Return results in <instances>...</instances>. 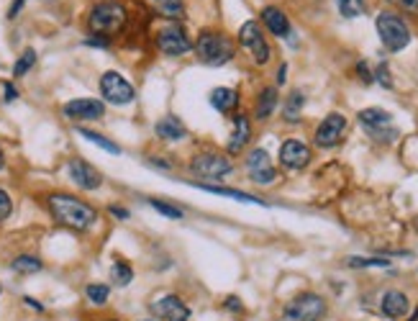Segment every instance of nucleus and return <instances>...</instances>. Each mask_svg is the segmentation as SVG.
Wrapping results in <instances>:
<instances>
[{"label": "nucleus", "instance_id": "23", "mask_svg": "<svg viewBox=\"0 0 418 321\" xmlns=\"http://www.w3.org/2000/svg\"><path fill=\"white\" fill-rule=\"evenodd\" d=\"M277 101H280V95H277L275 88H265L257 98V106H254V116L260 121H267L277 108Z\"/></svg>", "mask_w": 418, "mask_h": 321}, {"label": "nucleus", "instance_id": "37", "mask_svg": "<svg viewBox=\"0 0 418 321\" xmlns=\"http://www.w3.org/2000/svg\"><path fill=\"white\" fill-rule=\"evenodd\" d=\"M3 93H6V95H3V101H6V103H13L18 98V90H16V85H13V83L3 85Z\"/></svg>", "mask_w": 418, "mask_h": 321}, {"label": "nucleus", "instance_id": "2", "mask_svg": "<svg viewBox=\"0 0 418 321\" xmlns=\"http://www.w3.org/2000/svg\"><path fill=\"white\" fill-rule=\"evenodd\" d=\"M192 47H195L198 60H201L203 65H208V67H224L226 62L234 60V54H236L234 42L224 34H216V31H203Z\"/></svg>", "mask_w": 418, "mask_h": 321}, {"label": "nucleus", "instance_id": "11", "mask_svg": "<svg viewBox=\"0 0 418 321\" xmlns=\"http://www.w3.org/2000/svg\"><path fill=\"white\" fill-rule=\"evenodd\" d=\"M344 131H346V119H344L342 113H328L326 119L318 124L313 142L321 149H331V147H336V144L342 142Z\"/></svg>", "mask_w": 418, "mask_h": 321}, {"label": "nucleus", "instance_id": "13", "mask_svg": "<svg viewBox=\"0 0 418 321\" xmlns=\"http://www.w3.org/2000/svg\"><path fill=\"white\" fill-rule=\"evenodd\" d=\"M62 110L69 121H98L106 116L103 101H95V98H75V101L65 103Z\"/></svg>", "mask_w": 418, "mask_h": 321}, {"label": "nucleus", "instance_id": "17", "mask_svg": "<svg viewBox=\"0 0 418 321\" xmlns=\"http://www.w3.org/2000/svg\"><path fill=\"white\" fill-rule=\"evenodd\" d=\"M408 308L410 301L403 290H387V293H383V301H380L383 316H387V319H403L408 313Z\"/></svg>", "mask_w": 418, "mask_h": 321}, {"label": "nucleus", "instance_id": "42", "mask_svg": "<svg viewBox=\"0 0 418 321\" xmlns=\"http://www.w3.org/2000/svg\"><path fill=\"white\" fill-rule=\"evenodd\" d=\"M87 47H108V39L106 36H95V39H87Z\"/></svg>", "mask_w": 418, "mask_h": 321}, {"label": "nucleus", "instance_id": "20", "mask_svg": "<svg viewBox=\"0 0 418 321\" xmlns=\"http://www.w3.org/2000/svg\"><path fill=\"white\" fill-rule=\"evenodd\" d=\"M251 139V124L244 113H236L234 116V134H231V142H228V154H239L249 144Z\"/></svg>", "mask_w": 418, "mask_h": 321}, {"label": "nucleus", "instance_id": "33", "mask_svg": "<svg viewBox=\"0 0 418 321\" xmlns=\"http://www.w3.org/2000/svg\"><path fill=\"white\" fill-rule=\"evenodd\" d=\"M10 211H13V198L8 195V190H3V188H0V224L8 219Z\"/></svg>", "mask_w": 418, "mask_h": 321}, {"label": "nucleus", "instance_id": "10", "mask_svg": "<svg viewBox=\"0 0 418 321\" xmlns=\"http://www.w3.org/2000/svg\"><path fill=\"white\" fill-rule=\"evenodd\" d=\"M246 172H249V178L257 183V186H272L277 180V170L272 167V160H269L267 149H251L246 154Z\"/></svg>", "mask_w": 418, "mask_h": 321}, {"label": "nucleus", "instance_id": "39", "mask_svg": "<svg viewBox=\"0 0 418 321\" xmlns=\"http://www.w3.org/2000/svg\"><path fill=\"white\" fill-rule=\"evenodd\" d=\"M357 69H360V77L365 80V83H372V80H375V75H372V72L367 69V62H360V65H357Z\"/></svg>", "mask_w": 418, "mask_h": 321}, {"label": "nucleus", "instance_id": "36", "mask_svg": "<svg viewBox=\"0 0 418 321\" xmlns=\"http://www.w3.org/2000/svg\"><path fill=\"white\" fill-rule=\"evenodd\" d=\"M393 6H398L401 10H408V13H416L418 10V0H390Z\"/></svg>", "mask_w": 418, "mask_h": 321}, {"label": "nucleus", "instance_id": "15", "mask_svg": "<svg viewBox=\"0 0 418 321\" xmlns=\"http://www.w3.org/2000/svg\"><path fill=\"white\" fill-rule=\"evenodd\" d=\"M151 311L162 321H190V308L180 296H165L151 304Z\"/></svg>", "mask_w": 418, "mask_h": 321}, {"label": "nucleus", "instance_id": "25", "mask_svg": "<svg viewBox=\"0 0 418 321\" xmlns=\"http://www.w3.org/2000/svg\"><path fill=\"white\" fill-rule=\"evenodd\" d=\"M151 6L157 8L159 16L172 18V21H180L185 18V3L183 0H149Z\"/></svg>", "mask_w": 418, "mask_h": 321}, {"label": "nucleus", "instance_id": "38", "mask_svg": "<svg viewBox=\"0 0 418 321\" xmlns=\"http://www.w3.org/2000/svg\"><path fill=\"white\" fill-rule=\"evenodd\" d=\"M108 211L113 213L116 219H121V221H126V219H128V216H131V213H128V208H124V206H110Z\"/></svg>", "mask_w": 418, "mask_h": 321}, {"label": "nucleus", "instance_id": "6", "mask_svg": "<svg viewBox=\"0 0 418 321\" xmlns=\"http://www.w3.org/2000/svg\"><path fill=\"white\" fill-rule=\"evenodd\" d=\"M357 119H360L365 131H367L375 142L390 144L398 139V129L393 126V116H390L385 108H365V110H360Z\"/></svg>", "mask_w": 418, "mask_h": 321}, {"label": "nucleus", "instance_id": "12", "mask_svg": "<svg viewBox=\"0 0 418 321\" xmlns=\"http://www.w3.org/2000/svg\"><path fill=\"white\" fill-rule=\"evenodd\" d=\"M157 47L167 57H183V54H187L192 49V42L187 39V34H185L180 26H167V28L159 31Z\"/></svg>", "mask_w": 418, "mask_h": 321}, {"label": "nucleus", "instance_id": "27", "mask_svg": "<svg viewBox=\"0 0 418 321\" xmlns=\"http://www.w3.org/2000/svg\"><path fill=\"white\" fill-rule=\"evenodd\" d=\"M110 280H113V286L126 288L131 280H134V270H131V265L124 262V260L113 262V268H110Z\"/></svg>", "mask_w": 418, "mask_h": 321}, {"label": "nucleus", "instance_id": "35", "mask_svg": "<svg viewBox=\"0 0 418 321\" xmlns=\"http://www.w3.org/2000/svg\"><path fill=\"white\" fill-rule=\"evenodd\" d=\"M375 80L380 85H383V88H393V80H390V72H387V65H380V67H377V72H375Z\"/></svg>", "mask_w": 418, "mask_h": 321}, {"label": "nucleus", "instance_id": "24", "mask_svg": "<svg viewBox=\"0 0 418 321\" xmlns=\"http://www.w3.org/2000/svg\"><path fill=\"white\" fill-rule=\"evenodd\" d=\"M303 106H306V95H303L301 90H293V93L287 95V103H285V110H283L285 121H287V124H298L303 113Z\"/></svg>", "mask_w": 418, "mask_h": 321}, {"label": "nucleus", "instance_id": "1", "mask_svg": "<svg viewBox=\"0 0 418 321\" xmlns=\"http://www.w3.org/2000/svg\"><path fill=\"white\" fill-rule=\"evenodd\" d=\"M49 211L59 224L75 229V231H85V229H90L98 221V211L92 206L65 193L49 195Z\"/></svg>", "mask_w": 418, "mask_h": 321}, {"label": "nucleus", "instance_id": "48", "mask_svg": "<svg viewBox=\"0 0 418 321\" xmlns=\"http://www.w3.org/2000/svg\"><path fill=\"white\" fill-rule=\"evenodd\" d=\"M108 321H113V319H108Z\"/></svg>", "mask_w": 418, "mask_h": 321}, {"label": "nucleus", "instance_id": "45", "mask_svg": "<svg viewBox=\"0 0 418 321\" xmlns=\"http://www.w3.org/2000/svg\"><path fill=\"white\" fill-rule=\"evenodd\" d=\"M6 167V157H3V149H0V170Z\"/></svg>", "mask_w": 418, "mask_h": 321}, {"label": "nucleus", "instance_id": "16", "mask_svg": "<svg viewBox=\"0 0 418 321\" xmlns=\"http://www.w3.org/2000/svg\"><path fill=\"white\" fill-rule=\"evenodd\" d=\"M280 162L287 170H303L310 162V149L308 144L298 142V139H287L280 147Z\"/></svg>", "mask_w": 418, "mask_h": 321}, {"label": "nucleus", "instance_id": "8", "mask_svg": "<svg viewBox=\"0 0 418 321\" xmlns=\"http://www.w3.org/2000/svg\"><path fill=\"white\" fill-rule=\"evenodd\" d=\"M101 95L113 106H128L136 98V90L121 72L110 69V72H103L101 77Z\"/></svg>", "mask_w": 418, "mask_h": 321}, {"label": "nucleus", "instance_id": "19", "mask_svg": "<svg viewBox=\"0 0 418 321\" xmlns=\"http://www.w3.org/2000/svg\"><path fill=\"white\" fill-rule=\"evenodd\" d=\"M262 21H265V26L269 28V34H275L277 39L290 36V21H287V16H285L280 8H275V6H267V8L262 10Z\"/></svg>", "mask_w": 418, "mask_h": 321}, {"label": "nucleus", "instance_id": "7", "mask_svg": "<svg viewBox=\"0 0 418 321\" xmlns=\"http://www.w3.org/2000/svg\"><path fill=\"white\" fill-rule=\"evenodd\" d=\"M234 170L231 160H228L226 154H218V152H201L195 154L190 160V172L192 175H198V178H206V180H218L228 175Z\"/></svg>", "mask_w": 418, "mask_h": 321}, {"label": "nucleus", "instance_id": "34", "mask_svg": "<svg viewBox=\"0 0 418 321\" xmlns=\"http://www.w3.org/2000/svg\"><path fill=\"white\" fill-rule=\"evenodd\" d=\"M339 3V10H342V16L346 18H354V16H360V8L351 3V0H336Z\"/></svg>", "mask_w": 418, "mask_h": 321}, {"label": "nucleus", "instance_id": "18", "mask_svg": "<svg viewBox=\"0 0 418 321\" xmlns=\"http://www.w3.org/2000/svg\"><path fill=\"white\" fill-rule=\"evenodd\" d=\"M154 134H157L159 139H165V142H180V139L187 136V129H185L183 121L175 119V116H162V119L154 124Z\"/></svg>", "mask_w": 418, "mask_h": 321}, {"label": "nucleus", "instance_id": "46", "mask_svg": "<svg viewBox=\"0 0 418 321\" xmlns=\"http://www.w3.org/2000/svg\"><path fill=\"white\" fill-rule=\"evenodd\" d=\"M0 293H3V286H0Z\"/></svg>", "mask_w": 418, "mask_h": 321}, {"label": "nucleus", "instance_id": "31", "mask_svg": "<svg viewBox=\"0 0 418 321\" xmlns=\"http://www.w3.org/2000/svg\"><path fill=\"white\" fill-rule=\"evenodd\" d=\"M346 268H390V260H385V257H349Z\"/></svg>", "mask_w": 418, "mask_h": 321}, {"label": "nucleus", "instance_id": "9", "mask_svg": "<svg viewBox=\"0 0 418 321\" xmlns=\"http://www.w3.org/2000/svg\"><path fill=\"white\" fill-rule=\"evenodd\" d=\"M239 42H242L244 49H249L251 60L257 62V65H267L269 57H272V49H269L267 39H265L257 21H246L239 28Z\"/></svg>", "mask_w": 418, "mask_h": 321}, {"label": "nucleus", "instance_id": "43", "mask_svg": "<svg viewBox=\"0 0 418 321\" xmlns=\"http://www.w3.org/2000/svg\"><path fill=\"white\" fill-rule=\"evenodd\" d=\"M285 75H287V65H280V69H277V85H285Z\"/></svg>", "mask_w": 418, "mask_h": 321}, {"label": "nucleus", "instance_id": "30", "mask_svg": "<svg viewBox=\"0 0 418 321\" xmlns=\"http://www.w3.org/2000/svg\"><path fill=\"white\" fill-rule=\"evenodd\" d=\"M149 206H151V208H154L157 213H162L165 219H172V221L183 219V208H177V206H172V203H167V201H159V198H149Z\"/></svg>", "mask_w": 418, "mask_h": 321}, {"label": "nucleus", "instance_id": "3", "mask_svg": "<svg viewBox=\"0 0 418 321\" xmlns=\"http://www.w3.org/2000/svg\"><path fill=\"white\" fill-rule=\"evenodd\" d=\"M124 26H126V8L121 3H116V0H103L87 16V28L95 36H106L108 39L110 34H118Z\"/></svg>", "mask_w": 418, "mask_h": 321}, {"label": "nucleus", "instance_id": "5", "mask_svg": "<svg viewBox=\"0 0 418 321\" xmlns=\"http://www.w3.org/2000/svg\"><path fill=\"white\" fill-rule=\"evenodd\" d=\"M326 316V301L318 293H301L287 301L283 311L285 321H321Z\"/></svg>", "mask_w": 418, "mask_h": 321}, {"label": "nucleus", "instance_id": "4", "mask_svg": "<svg viewBox=\"0 0 418 321\" xmlns=\"http://www.w3.org/2000/svg\"><path fill=\"white\" fill-rule=\"evenodd\" d=\"M377 36L387 51H403L410 44V31L406 21L398 18L395 13H380L375 21Z\"/></svg>", "mask_w": 418, "mask_h": 321}, {"label": "nucleus", "instance_id": "22", "mask_svg": "<svg viewBox=\"0 0 418 321\" xmlns=\"http://www.w3.org/2000/svg\"><path fill=\"white\" fill-rule=\"evenodd\" d=\"M210 106L216 110H221V113H231L239 106V93H236L234 88H216L210 93Z\"/></svg>", "mask_w": 418, "mask_h": 321}, {"label": "nucleus", "instance_id": "32", "mask_svg": "<svg viewBox=\"0 0 418 321\" xmlns=\"http://www.w3.org/2000/svg\"><path fill=\"white\" fill-rule=\"evenodd\" d=\"M36 65V51L34 49H26L21 57H18V62L13 65V77H24L28 69Z\"/></svg>", "mask_w": 418, "mask_h": 321}, {"label": "nucleus", "instance_id": "29", "mask_svg": "<svg viewBox=\"0 0 418 321\" xmlns=\"http://www.w3.org/2000/svg\"><path fill=\"white\" fill-rule=\"evenodd\" d=\"M85 296H87V301L92 306H106L110 296V288L103 286V283H90V286L85 288Z\"/></svg>", "mask_w": 418, "mask_h": 321}, {"label": "nucleus", "instance_id": "28", "mask_svg": "<svg viewBox=\"0 0 418 321\" xmlns=\"http://www.w3.org/2000/svg\"><path fill=\"white\" fill-rule=\"evenodd\" d=\"M77 134L83 136V139H87V142L98 144V147H101V149H106V152L121 154V147H118L116 142H110V139H106L103 134H98V131H90V129H77Z\"/></svg>", "mask_w": 418, "mask_h": 321}, {"label": "nucleus", "instance_id": "21", "mask_svg": "<svg viewBox=\"0 0 418 321\" xmlns=\"http://www.w3.org/2000/svg\"><path fill=\"white\" fill-rule=\"evenodd\" d=\"M192 186L198 188V190H206V193H213V195H224V198H231V201H239V203H254V206H267V203L257 198V195H249L244 193V190H236V188H224V186H206V183H192Z\"/></svg>", "mask_w": 418, "mask_h": 321}, {"label": "nucleus", "instance_id": "47", "mask_svg": "<svg viewBox=\"0 0 418 321\" xmlns=\"http://www.w3.org/2000/svg\"><path fill=\"white\" fill-rule=\"evenodd\" d=\"M142 321H151V319H142Z\"/></svg>", "mask_w": 418, "mask_h": 321}, {"label": "nucleus", "instance_id": "26", "mask_svg": "<svg viewBox=\"0 0 418 321\" xmlns=\"http://www.w3.org/2000/svg\"><path fill=\"white\" fill-rule=\"evenodd\" d=\"M10 270L18 272V275H34V272L42 270V260L34 257V254H21L10 262Z\"/></svg>", "mask_w": 418, "mask_h": 321}, {"label": "nucleus", "instance_id": "44", "mask_svg": "<svg viewBox=\"0 0 418 321\" xmlns=\"http://www.w3.org/2000/svg\"><path fill=\"white\" fill-rule=\"evenodd\" d=\"M24 304H26V306H31V308H36V311H42V308H44V306H42V304H36L34 298H28V296H26V298H24Z\"/></svg>", "mask_w": 418, "mask_h": 321}, {"label": "nucleus", "instance_id": "41", "mask_svg": "<svg viewBox=\"0 0 418 321\" xmlns=\"http://www.w3.org/2000/svg\"><path fill=\"white\" fill-rule=\"evenodd\" d=\"M24 3H26V0H13V6H10V10H8V18H16L18 13H21Z\"/></svg>", "mask_w": 418, "mask_h": 321}, {"label": "nucleus", "instance_id": "14", "mask_svg": "<svg viewBox=\"0 0 418 321\" xmlns=\"http://www.w3.org/2000/svg\"><path fill=\"white\" fill-rule=\"evenodd\" d=\"M67 172L69 178H72V183L77 188H83V190H98L103 186V175L85 160H69Z\"/></svg>", "mask_w": 418, "mask_h": 321}, {"label": "nucleus", "instance_id": "40", "mask_svg": "<svg viewBox=\"0 0 418 321\" xmlns=\"http://www.w3.org/2000/svg\"><path fill=\"white\" fill-rule=\"evenodd\" d=\"M226 308H228V311H242V301H239L236 296H228L226 298Z\"/></svg>", "mask_w": 418, "mask_h": 321}]
</instances>
